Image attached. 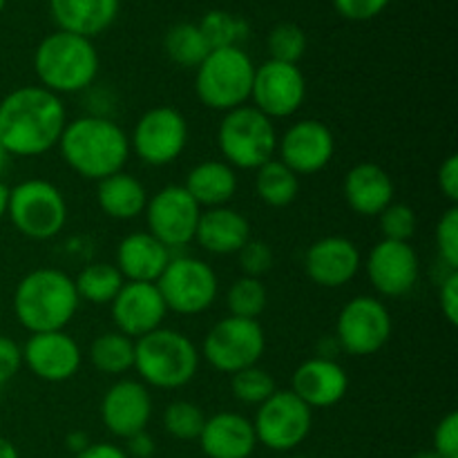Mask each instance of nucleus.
<instances>
[{
  "label": "nucleus",
  "instance_id": "a878e982",
  "mask_svg": "<svg viewBox=\"0 0 458 458\" xmlns=\"http://www.w3.org/2000/svg\"><path fill=\"white\" fill-rule=\"evenodd\" d=\"M250 240V224L231 206L201 210L195 242L210 255H237Z\"/></svg>",
  "mask_w": 458,
  "mask_h": 458
},
{
  "label": "nucleus",
  "instance_id": "ddd939ff",
  "mask_svg": "<svg viewBox=\"0 0 458 458\" xmlns=\"http://www.w3.org/2000/svg\"><path fill=\"white\" fill-rule=\"evenodd\" d=\"M335 340L349 356H374L392 338V313L374 295H356L338 313Z\"/></svg>",
  "mask_w": 458,
  "mask_h": 458
},
{
  "label": "nucleus",
  "instance_id": "09e8293b",
  "mask_svg": "<svg viewBox=\"0 0 458 458\" xmlns=\"http://www.w3.org/2000/svg\"><path fill=\"white\" fill-rule=\"evenodd\" d=\"M76 458H128L123 447L114 445V443H89Z\"/></svg>",
  "mask_w": 458,
  "mask_h": 458
},
{
  "label": "nucleus",
  "instance_id": "9d476101",
  "mask_svg": "<svg viewBox=\"0 0 458 458\" xmlns=\"http://www.w3.org/2000/svg\"><path fill=\"white\" fill-rule=\"evenodd\" d=\"M267 349V334L258 320L228 316L215 322L201 343L199 356L206 358L215 371L237 374L255 367Z\"/></svg>",
  "mask_w": 458,
  "mask_h": 458
},
{
  "label": "nucleus",
  "instance_id": "cd10ccee",
  "mask_svg": "<svg viewBox=\"0 0 458 458\" xmlns=\"http://www.w3.org/2000/svg\"><path fill=\"white\" fill-rule=\"evenodd\" d=\"M182 186L199 204L201 210L219 208V206H228V201L235 197L237 174L235 168H231L226 161L206 159L192 165Z\"/></svg>",
  "mask_w": 458,
  "mask_h": 458
},
{
  "label": "nucleus",
  "instance_id": "b1692460",
  "mask_svg": "<svg viewBox=\"0 0 458 458\" xmlns=\"http://www.w3.org/2000/svg\"><path fill=\"white\" fill-rule=\"evenodd\" d=\"M197 441L206 458H249L258 447L253 423L237 411L208 416Z\"/></svg>",
  "mask_w": 458,
  "mask_h": 458
},
{
  "label": "nucleus",
  "instance_id": "7c9ffc66",
  "mask_svg": "<svg viewBox=\"0 0 458 458\" xmlns=\"http://www.w3.org/2000/svg\"><path fill=\"white\" fill-rule=\"evenodd\" d=\"M89 362L106 376H123L134 367V340L119 331H106L89 344Z\"/></svg>",
  "mask_w": 458,
  "mask_h": 458
},
{
  "label": "nucleus",
  "instance_id": "c03bdc74",
  "mask_svg": "<svg viewBox=\"0 0 458 458\" xmlns=\"http://www.w3.org/2000/svg\"><path fill=\"white\" fill-rule=\"evenodd\" d=\"M22 367V347L16 340L0 335V385H7Z\"/></svg>",
  "mask_w": 458,
  "mask_h": 458
},
{
  "label": "nucleus",
  "instance_id": "a18cd8bd",
  "mask_svg": "<svg viewBox=\"0 0 458 458\" xmlns=\"http://www.w3.org/2000/svg\"><path fill=\"white\" fill-rule=\"evenodd\" d=\"M438 304H441V313L450 325L458 322V271H447L443 277L441 286H438Z\"/></svg>",
  "mask_w": 458,
  "mask_h": 458
},
{
  "label": "nucleus",
  "instance_id": "c756f323",
  "mask_svg": "<svg viewBox=\"0 0 458 458\" xmlns=\"http://www.w3.org/2000/svg\"><path fill=\"white\" fill-rule=\"evenodd\" d=\"M298 192L300 177L277 157L255 170V195L271 208H286L298 199Z\"/></svg>",
  "mask_w": 458,
  "mask_h": 458
},
{
  "label": "nucleus",
  "instance_id": "1a4fd4ad",
  "mask_svg": "<svg viewBox=\"0 0 458 458\" xmlns=\"http://www.w3.org/2000/svg\"><path fill=\"white\" fill-rule=\"evenodd\" d=\"M155 284L165 309L179 316H199L208 311L219 295L217 273L208 262L192 255H173Z\"/></svg>",
  "mask_w": 458,
  "mask_h": 458
},
{
  "label": "nucleus",
  "instance_id": "79ce46f5",
  "mask_svg": "<svg viewBox=\"0 0 458 458\" xmlns=\"http://www.w3.org/2000/svg\"><path fill=\"white\" fill-rule=\"evenodd\" d=\"M432 450L441 458H458V414L450 411L438 420L432 437Z\"/></svg>",
  "mask_w": 458,
  "mask_h": 458
},
{
  "label": "nucleus",
  "instance_id": "f704fd0d",
  "mask_svg": "<svg viewBox=\"0 0 458 458\" xmlns=\"http://www.w3.org/2000/svg\"><path fill=\"white\" fill-rule=\"evenodd\" d=\"M226 304L231 316L258 320L268 304L267 286L258 277H237L226 293Z\"/></svg>",
  "mask_w": 458,
  "mask_h": 458
},
{
  "label": "nucleus",
  "instance_id": "4c0bfd02",
  "mask_svg": "<svg viewBox=\"0 0 458 458\" xmlns=\"http://www.w3.org/2000/svg\"><path fill=\"white\" fill-rule=\"evenodd\" d=\"M267 45L271 61L298 65L304 54H307V34L293 22H280L271 30Z\"/></svg>",
  "mask_w": 458,
  "mask_h": 458
},
{
  "label": "nucleus",
  "instance_id": "37998d69",
  "mask_svg": "<svg viewBox=\"0 0 458 458\" xmlns=\"http://www.w3.org/2000/svg\"><path fill=\"white\" fill-rule=\"evenodd\" d=\"M392 0H334L335 12L347 21H371L387 9Z\"/></svg>",
  "mask_w": 458,
  "mask_h": 458
},
{
  "label": "nucleus",
  "instance_id": "423d86ee",
  "mask_svg": "<svg viewBox=\"0 0 458 458\" xmlns=\"http://www.w3.org/2000/svg\"><path fill=\"white\" fill-rule=\"evenodd\" d=\"M255 63L242 47L210 49L195 70V92L201 106L231 112L250 101Z\"/></svg>",
  "mask_w": 458,
  "mask_h": 458
},
{
  "label": "nucleus",
  "instance_id": "0eeeda50",
  "mask_svg": "<svg viewBox=\"0 0 458 458\" xmlns=\"http://www.w3.org/2000/svg\"><path fill=\"white\" fill-rule=\"evenodd\" d=\"M217 148L231 168L258 170L277 155L276 123L246 103L219 121Z\"/></svg>",
  "mask_w": 458,
  "mask_h": 458
},
{
  "label": "nucleus",
  "instance_id": "a211bd4d",
  "mask_svg": "<svg viewBox=\"0 0 458 458\" xmlns=\"http://www.w3.org/2000/svg\"><path fill=\"white\" fill-rule=\"evenodd\" d=\"M114 329L128 338L139 340L164 327L168 309L157 284L150 282H125L110 302Z\"/></svg>",
  "mask_w": 458,
  "mask_h": 458
},
{
  "label": "nucleus",
  "instance_id": "5fc2aeb1",
  "mask_svg": "<svg viewBox=\"0 0 458 458\" xmlns=\"http://www.w3.org/2000/svg\"><path fill=\"white\" fill-rule=\"evenodd\" d=\"M411 458H441V456H438L434 450H420V452H416Z\"/></svg>",
  "mask_w": 458,
  "mask_h": 458
},
{
  "label": "nucleus",
  "instance_id": "412c9836",
  "mask_svg": "<svg viewBox=\"0 0 458 458\" xmlns=\"http://www.w3.org/2000/svg\"><path fill=\"white\" fill-rule=\"evenodd\" d=\"M152 419L150 389L134 378H119L107 387L101 398V420L107 432L119 438H130L146 432Z\"/></svg>",
  "mask_w": 458,
  "mask_h": 458
},
{
  "label": "nucleus",
  "instance_id": "393cba45",
  "mask_svg": "<svg viewBox=\"0 0 458 458\" xmlns=\"http://www.w3.org/2000/svg\"><path fill=\"white\" fill-rule=\"evenodd\" d=\"M173 250L165 249L148 231H134L125 235L116 246L114 267L125 282H150L155 284L164 268L168 267Z\"/></svg>",
  "mask_w": 458,
  "mask_h": 458
},
{
  "label": "nucleus",
  "instance_id": "de8ad7c7",
  "mask_svg": "<svg viewBox=\"0 0 458 458\" xmlns=\"http://www.w3.org/2000/svg\"><path fill=\"white\" fill-rule=\"evenodd\" d=\"M155 452L157 443L148 432H139L134 437L125 438V454H128V458H152Z\"/></svg>",
  "mask_w": 458,
  "mask_h": 458
},
{
  "label": "nucleus",
  "instance_id": "20e7f679",
  "mask_svg": "<svg viewBox=\"0 0 458 458\" xmlns=\"http://www.w3.org/2000/svg\"><path fill=\"white\" fill-rule=\"evenodd\" d=\"M101 58L92 38L56 30L45 36L34 52V70L40 88L56 97L79 94L97 81Z\"/></svg>",
  "mask_w": 458,
  "mask_h": 458
},
{
  "label": "nucleus",
  "instance_id": "6e6552de",
  "mask_svg": "<svg viewBox=\"0 0 458 458\" xmlns=\"http://www.w3.org/2000/svg\"><path fill=\"white\" fill-rule=\"evenodd\" d=\"M7 217L21 235L52 240L67 224L65 195L47 179H25L9 191Z\"/></svg>",
  "mask_w": 458,
  "mask_h": 458
},
{
  "label": "nucleus",
  "instance_id": "dca6fc26",
  "mask_svg": "<svg viewBox=\"0 0 458 458\" xmlns=\"http://www.w3.org/2000/svg\"><path fill=\"white\" fill-rule=\"evenodd\" d=\"M335 155L334 132L318 119H302L291 123L277 137V159L289 165L298 177L316 174L331 164Z\"/></svg>",
  "mask_w": 458,
  "mask_h": 458
},
{
  "label": "nucleus",
  "instance_id": "a19ab883",
  "mask_svg": "<svg viewBox=\"0 0 458 458\" xmlns=\"http://www.w3.org/2000/svg\"><path fill=\"white\" fill-rule=\"evenodd\" d=\"M276 255L267 242L249 240L240 250H237V264L242 268V276L246 277H262L273 268Z\"/></svg>",
  "mask_w": 458,
  "mask_h": 458
},
{
  "label": "nucleus",
  "instance_id": "e433bc0d",
  "mask_svg": "<svg viewBox=\"0 0 458 458\" xmlns=\"http://www.w3.org/2000/svg\"><path fill=\"white\" fill-rule=\"evenodd\" d=\"M204 423L206 414L191 401H173L164 410V429L177 441H197Z\"/></svg>",
  "mask_w": 458,
  "mask_h": 458
},
{
  "label": "nucleus",
  "instance_id": "49530a36",
  "mask_svg": "<svg viewBox=\"0 0 458 458\" xmlns=\"http://www.w3.org/2000/svg\"><path fill=\"white\" fill-rule=\"evenodd\" d=\"M438 188L443 197L450 201V206H456L458 201V157L450 155L438 168Z\"/></svg>",
  "mask_w": 458,
  "mask_h": 458
},
{
  "label": "nucleus",
  "instance_id": "6ab92c4d",
  "mask_svg": "<svg viewBox=\"0 0 458 458\" xmlns=\"http://www.w3.org/2000/svg\"><path fill=\"white\" fill-rule=\"evenodd\" d=\"M83 362L79 343L67 331L30 334L22 344V365L45 383H65L74 378Z\"/></svg>",
  "mask_w": 458,
  "mask_h": 458
},
{
  "label": "nucleus",
  "instance_id": "2f4dec72",
  "mask_svg": "<svg viewBox=\"0 0 458 458\" xmlns=\"http://www.w3.org/2000/svg\"><path fill=\"white\" fill-rule=\"evenodd\" d=\"M123 284L125 280L119 273V268L107 262L88 264L74 277L79 300L89 304H110Z\"/></svg>",
  "mask_w": 458,
  "mask_h": 458
},
{
  "label": "nucleus",
  "instance_id": "3c124183",
  "mask_svg": "<svg viewBox=\"0 0 458 458\" xmlns=\"http://www.w3.org/2000/svg\"><path fill=\"white\" fill-rule=\"evenodd\" d=\"M0 458H21L16 445H13V443L4 437H0Z\"/></svg>",
  "mask_w": 458,
  "mask_h": 458
},
{
  "label": "nucleus",
  "instance_id": "f3484780",
  "mask_svg": "<svg viewBox=\"0 0 458 458\" xmlns=\"http://www.w3.org/2000/svg\"><path fill=\"white\" fill-rule=\"evenodd\" d=\"M365 271L383 298H403L419 284L420 259L410 242L380 240L367 255Z\"/></svg>",
  "mask_w": 458,
  "mask_h": 458
},
{
  "label": "nucleus",
  "instance_id": "9b49d317",
  "mask_svg": "<svg viewBox=\"0 0 458 458\" xmlns=\"http://www.w3.org/2000/svg\"><path fill=\"white\" fill-rule=\"evenodd\" d=\"M188 121L177 107L157 106L141 114L130 134V150L148 165H170L188 146Z\"/></svg>",
  "mask_w": 458,
  "mask_h": 458
},
{
  "label": "nucleus",
  "instance_id": "f8f14e48",
  "mask_svg": "<svg viewBox=\"0 0 458 458\" xmlns=\"http://www.w3.org/2000/svg\"><path fill=\"white\" fill-rule=\"evenodd\" d=\"M255 438L271 452H293L302 445L313 428V410L291 389H277L255 411L250 420Z\"/></svg>",
  "mask_w": 458,
  "mask_h": 458
},
{
  "label": "nucleus",
  "instance_id": "c85d7f7f",
  "mask_svg": "<svg viewBox=\"0 0 458 458\" xmlns=\"http://www.w3.org/2000/svg\"><path fill=\"white\" fill-rule=\"evenodd\" d=\"M97 204L110 219L130 222L146 210L148 191L134 174L121 170V173L98 182Z\"/></svg>",
  "mask_w": 458,
  "mask_h": 458
},
{
  "label": "nucleus",
  "instance_id": "bb28decb",
  "mask_svg": "<svg viewBox=\"0 0 458 458\" xmlns=\"http://www.w3.org/2000/svg\"><path fill=\"white\" fill-rule=\"evenodd\" d=\"M49 12L61 31L94 38L116 21L119 0H49Z\"/></svg>",
  "mask_w": 458,
  "mask_h": 458
},
{
  "label": "nucleus",
  "instance_id": "58836bf2",
  "mask_svg": "<svg viewBox=\"0 0 458 458\" xmlns=\"http://www.w3.org/2000/svg\"><path fill=\"white\" fill-rule=\"evenodd\" d=\"M378 226L383 240L389 242H410L416 235L419 219L411 206L407 204H389L383 213L378 215Z\"/></svg>",
  "mask_w": 458,
  "mask_h": 458
},
{
  "label": "nucleus",
  "instance_id": "864d4df0",
  "mask_svg": "<svg viewBox=\"0 0 458 458\" xmlns=\"http://www.w3.org/2000/svg\"><path fill=\"white\" fill-rule=\"evenodd\" d=\"M12 159L13 157L9 155V152L4 150L3 143H0V182H3V177L9 173V168H12Z\"/></svg>",
  "mask_w": 458,
  "mask_h": 458
},
{
  "label": "nucleus",
  "instance_id": "f257e3e1",
  "mask_svg": "<svg viewBox=\"0 0 458 458\" xmlns=\"http://www.w3.org/2000/svg\"><path fill=\"white\" fill-rule=\"evenodd\" d=\"M67 125L63 98L40 85H25L0 101V143L12 157L54 150Z\"/></svg>",
  "mask_w": 458,
  "mask_h": 458
},
{
  "label": "nucleus",
  "instance_id": "aec40b11",
  "mask_svg": "<svg viewBox=\"0 0 458 458\" xmlns=\"http://www.w3.org/2000/svg\"><path fill=\"white\" fill-rule=\"evenodd\" d=\"M362 268L356 242L343 235H327L313 242L304 253V273L322 289H343Z\"/></svg>",
  "mask_w": 458,
  "mask_h": 458
},
{
  "label": "nucleus",
  "instance_id": "6e6d98bb",
  "mask_svg": "<svg viewBox=\"0 0 458 458\" xmlns=\"http://www.w3.org/2000/svg\"><path fill=\"white\" fill-rule=\"evenodd\" d=\"M4 4H7V0H0V13H3V9H4Z\"/></svg>",
  "mask_w": 458,
  "mask_h": 458
},
{
  "label": "nucleus",
  "instance_id": "f03ea898",
  "mask_svg": "<svg viewBox=\"0 0 458 458\" xmlns=\"http://www.w3.org/2000/svg\"><path fill=\"white\" fill-rule=\"evenodd\" d=\"M56 148L72 173L97 183L121 173L132 152L123 128L98 114L67 121Z\"/></svg>",
  "mask_w": 458,
  "mask_h": 458
},
{
  "label": "nucleus",
  "instance_id": "4be33fe9",
  "mask_svg": "<svg viewBox=\"0 0 458 458\" xmlns=\"http://www.w3.org/2000/svg\"><path fill=\"white\" fill-rule=\"evenodd\" d=\"M291 392L311 410H327L347 396L349 376L338 360L313 356L293 371Z\"/></svg>",
  "mask_w": 458,
  "mask_h": 458
},
{
  "label": "nucleus",
  "instance_id": "4468645a",
  "mask_svg": "<svg viewBox=\"0 0 458 458\" xmlns=\"http://www.w3.org/2000/svg\"><path fill=\"white\" fill-rule=\"evenodd\" d=\"M143 215L148 233L168 250H179L195 242L201 208L182 183H170L148 197Z\"/></svg>",
  "mask_w": 458,
  "mask_h": 458
},
{
  "label": "nucleus",
  "instance_id": "72a5a7b5",
  "mask_svg": "<svg viewBox=\"0 0 458 458\" xmlns=\"http://www.w3.org/2000/svg\"><path fill=\"white\" fill-rule=\"evenodd\" d=\"M197 25H199L210 49L242 47V43L250 34V27L244 18L235 16L231 12H224V9H213V12L204 13Z\"/></svg>",
  "mask_w": 458,
  "mask_h": 458
},
{
  "label": "nucleus",
  "instance_id": "c9c22d12",
  "mask_svg": "<svg viewBox=\"0 0 458 458\" xmlns=\"http://www.w3.org/2000/svg\"><path fill=\"white\" fill-rule=\"evenodd\" d=\"M231 392L235 401L244 403V405L259 407L277 392V385L276 378L267 369L255 365L231 376Z\"/></svg>",
  "mask_w": 458,
  "mask_h": 458
},
{
  "label": "nucleus",
  "instance_id": "7ed1b4c3",
  "mask_svg": "<svg viewBox=\"0 0 458 458\" xmlns=\"http://www.w3.org/2000/svg\"><path fill=\"white\" fill-rule=\"evenodd\" d=\"M74 277L61 268H34L13 291V313L30 334L65 331L79 311Z\"/></svg>",
  "mask_w": 458,
  "mask_h": 458
},
{
  "label": "nucleus",
  "instance_id": "5701e85b",
  "mask_svg": "<svg viewBox=\"0 0 458 458\" xmlns=\"http://www.w3.org/2000/svg\"><path fill=\"white\" fill-rule=\"evenodd\" d=\"M343 195L349 208L356 215L378 217L389 204H394L396 186L383 165L362 161L344 174Z\"/></svg>",
  "mask_w": 458,
  "mask_h": 458
},
{
  "label": "nucleus",
  "instance_id": "8fccbe9b",
  "mask_svg": "<svg viewBox=\"0 0 458 458\" xmlns=\"http://www.w3.org/2000/svg\"><path fill=\"white\" fill-rule=\"evenodd\" d=\"M65 445H67V450L72 452V454H81V452L85 450V447L89 445V438H88V434L85 432H81V429H74V432H70L65 437Z\"/></svg>",
  "mask_w": 458,
  "mask_h": 458
},
{
  "label": "nucleus",
  "instance_id": "2eb2a0df",
  "mask_svg": "<svg viewBox=\"0 0 458 458\" xmlns=\"http://www.w3.org/2000/svg\"><path fill=\"white\" fill-rule=\"evenodd\" d=\"M307 98V79L302 70L291 63L271 61L255 67L250 101L255 110L268 119H289Z\"/></svg>",
  "mask_w": 458,
  "mask_h": 458
},
{
  "label": "nucleus",
  "instance_id": "603ef678",
  "mask_svg": "<svg viewBox=\"0 0 458 458\" xmlns=\"http://www.w3.org/2000/svg\"><path fill=\"white\" fill-rule=\"evenodd\" d=\"M9 191L12 188L7 186L4 182H0V219L7 217V208H9Z\"/></svg>",
  "mask_w": 458,
  "mask_h": 458
},
{
  "label": "nucleus",
  "instance_id": "473e14b6",
  "mask_svg": "<svg viewBox=\"0 0 458 458\" xmlns=\"http://www.w3.org/2000/svg\"><path fill=\"white\" fill-rule=\"evenodd\" d=\"M164 49L165 56L174 65L186 67V70H197L210 52L199 25H195V22H177V25L170 27L165 31Z\"/></svg>",
  "mask_w": 458,
  "mask_h": 458
},
{
  "label": "nucleus",
  "instance_id": "ea45409f",
  "mask_svg": "<svg viewBox=\"0 0 458 458\" xmlns=\"http://www.w3.org/2000/svg\"><path fill=\"white\" fill-rule=\"evenodd\" d=\"M434 242L447 271H458V206H450L441 215L434 231Z\"/></svg>",
  "mask_w": 458,
  "mask_h": 458
},
{
  "label": "nucleus",
  "instance_id": "39448f33",
  "mask_svg": "<svg viewBox=\"0 0 458 458\" xmlns=\"http://www.w3.org/2000/svg\"><path fill=\"white\" fill-rule=\"evenodd\" d=\"M199 349L186 334L159 327L134 340V367L141 383L155 389L186 387L199 369Z\"/></svg>",
  "mask_w": 458,
  "mask_h": 458
},
{
  "label": "nucleus",
  "instance_id": "4d7b16f0",
  "mask_svg": "<svg viewBox=\"0 0 458 458\" xmlns=\"http://www.w3.org/2000/svg\"><path fill=\"white\" fill-rule=\"evenodd\" d=\"M289 458H309V456H304V454H293V456H289Z\"/></svg>",
  "mask_w": 458,
  "mask_h": 458
}]
</instances>
